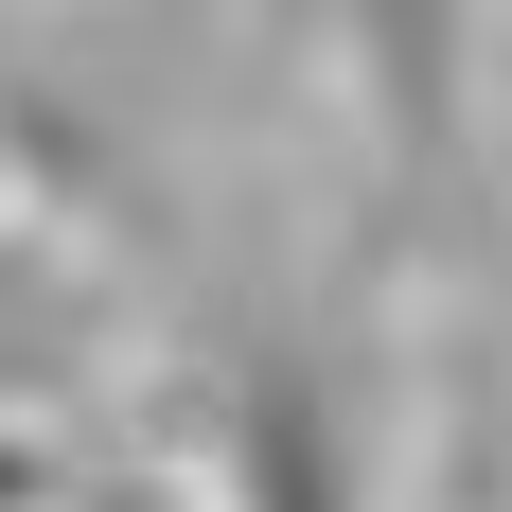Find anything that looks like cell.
Returning a JSON list of instances; mask_svg holds the SVG:
<instances>
[{
    "instance_id": "3",
    "label": "cell",
    "mask_w": 512,
    "mask_h": 512,
    "mask_svg": "<svg viewBox=\"0 0 512 512\" xmlns=\"http://www.w3.org/2000/svg\"><path fill=\"white\" fill-rule=\"evenodd\" d=\"M0 512H71V477H53L36 442H0Z\"/></svg>"
},
{
    "instance_id": "2",
    "label": "cell",
    "mask_w": 512,
    "mask_h": 512,
    "mask_svg": "<svg viewBox=\"0 0 512 512\" xmlns=\"http://www.w3.org/2000/svg\"><path fill=\"white\" fill-rule=\"evenodd\" d=\"M336 18H354V71H371V106H389L407 142H442V124H460L477 0H336Z\"/></svg>"
},
{
    "instance_id": "4",
    "label": "cell",
    "mask_w": 512,
    "mask_h": 512,
    "mask_svg": "<svg viewBox=\"0 0 512 512\" xmlns=\"http://www.w3.org/2000/svg\"><path fill=\"white\" fill-rule=\"evenodd\" d=\"M71 512H212V495H177V477H89Z\"/></svg>"
},
{
    "instance_id": "1",
    "label": "cell",
    "mask_w": 512,
    "mask_h": 512,
    "mask_svg": "<svg viewBox=\"0 0 512 512\" xmlns=\"http://www.w3.org/2000/svg\"><path fill=\"white\" fill-rule=\"evenodd\" d=\"M195 442H212V512H389L371 495V477H389L371 371H354V336H318V318L230 336V354L195 371Z\"/></svg>"
}]
</instances>
